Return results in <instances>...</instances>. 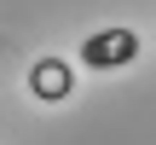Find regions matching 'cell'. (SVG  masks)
<instances>
[{"label":"cell","mask_w":156,"mask_h":145,"mask_svg":"<svg viewBox=\"0 0 156 145\" xmlns=\"http://www.w3.org/2000/svg\"><path fill=\"white\" fill-rule=\"evenodd\" d=\"M35 87L41 93H69V70H52V58H46V70L35 76Z\"/></svg>","instance_id":"cell-2"},{"label":"cell","mask_w":156,"mask_h":145,"mask_svg":"<svg viewBox=\"0 0 156 145\" xmlns=\"http://www.w3.org/2000/svg\"><path fill=\"white\" fill-rule=\"evenodd\" d=\"M133 52H139L133 29H98V35L81 41V64L87 70H122V64H133Z\"/></svg>","instance_id":"cell-1"}]
</instances>
